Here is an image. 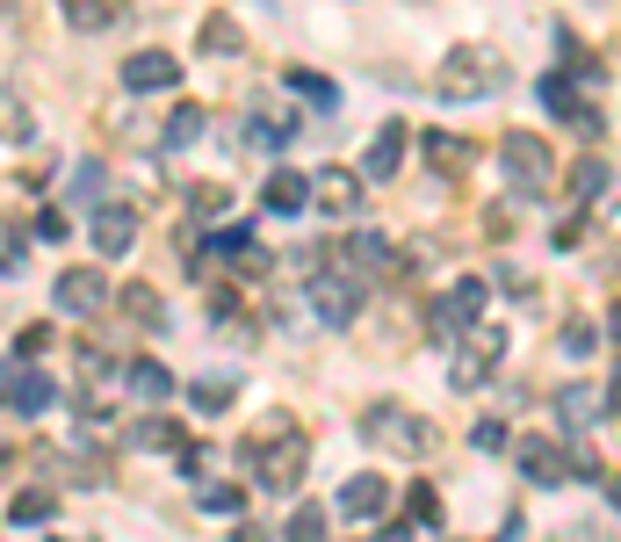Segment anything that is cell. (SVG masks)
I'll list each match as a JSON object with an SVG mask.
<instances>
[{
  "mask_svg": "<svg viewBox=\"0 0 621 542\" xmlns=\"http://www.w3.org/2000/svg\"><path fill=\"white\" fill-rule=\"evenodd\" d=\"M102 297H109V282L94 275V268H66V275H58V312L87 318V312H102Z\"/></svg>",
  "mask_w": 621,
  "mask_h": 542,
  "instance_id": "cell-1",
  "label": "cell"
},
{
  "mask_svg": "<svg viewBox=\"0 0 621 542\" xmlns=\"http://www.w3.org/2000/svg\"><path fill=\"white\" fill-rule=\"evenodd\" d=\"M8 398H15V413H44V405L58 398V384L44 376V369H15V384H8Z\"/></svg>",
  "mask_w": 621,
  "mask_h": 542,
  "instance_id": "cell-2",
  "label": "cell"
},
{
  "mask_svg": "<svg viewBox=\"0 0 621 542\" xmlns=\"http://www.w3.org/2000/svg\"><path fill=\"white\" fill-rule=\"evenodd\" d=\"M131 239H138V217L131 211H94V246H102V253H123Z\"/></svg>",
  "mask_w": 621,
  "mask_h": 542,
  "instance_id": "cell-3",
  "label": "cell"
},
{
  "mask_svg": "<svg viewBox=\"0 0 621 542\" xmlns=\"http://www.w3.org/2000/svg\"><path fill=\"white\" fill-rule=\"evenodd\" d=\"M123 80H131V88H167V80H173V58L167 52H138L131 66H123Z\"/></svg>",
  "mask_w": 621,
  "mask_h": 542,
  "instance_id": "cell-4",
  "label": "cell"
},
{
  "mask_svg": "<svg viewBox=\"0 0 621 542\" xmlns=\"http://www.w3.org/2000/svg\"><path fill=\"white\" fill-rule=\"evenodd\" d=\"M52 507H58L52 492H22L15 507H8V528H36V521H52Z\"/></svg>",
  "mask_w": 621,
  "mask_h": 542,
  "instance_id": "cell-5",
  "label": "cell"
},
{
  "mask_svg": "<svg viewBox=\"0 0 621 542\" xmlns=\"http://www.w3.org/2000/svg\"><path fill=\"white\" fill-rule=\"evenodd\" d=\"M58 8H66V15L80 22V30H102V22L116 15V0H58Z\"/></svg>",
  "mask_w": 621,
  "mask_h": 542,
  "instance_id": "cell-6",
  "label": "cell"
},
{
  "mask_svg": "<svg viewBox=\"0 0 621 542\" xmlns=\"http://www.w3.org/2000/svg\"><path fill=\"white\" fill-rule=\"evenodd\" d=\"M0 138H15V145L36 138V131H30V109H22L15 94H0Z\"/></svg>",
  "mask_w": 621,
  "mask_h": 542,
  "instance_id": "cell-7",
  "label": "cell"
},
{
  "mask_svg": "<svg viewBox=\"0 0 621 542\" xmlns=\"http://www.w3.org/2000/svg\"><path fill=\"white\" fill-rule=\"evenodd\" d=\"M131 391H138V398H167L173 376H167V369H153V362H138V369H131Z\"/></svg>",
  "mask_w": 621,
  "mask_h": 542,
  "instance_id": "cell-8",
  "label": "cell"
},
{
  "mask_svg": "<svg viewBox=\"0 0 621 542\" xmlns=\"http://www.w3.org/2000/svg\"><path fill=\"white\" fill-rule=\"evenodd\" d=\"M66 195L94 203V195H102V167H94V159H80V167H72V189H66Z\"/></svg>",
  "mask_w": 621,
  "mask_h": 542,
  "instance_id": "cell-9",
  "label": "cell"
},
{
  "mask_svg": "<svg viewBox=\"0 0 621 542\" xmlns=\"http://www.w3.org/2000/svg\"><path fill=\"white\" fill-rule=\"evenodd\" d=\"M268 203H275V211H296V203H304V181H290V174H282L275 189H268Z\"/></svg>",
  "mask_w": 621,
  "mask_h": 542,
  "instance_id": "cell-10",
  "label": "cell"
},
{
  "mask_svg": "<svg viewBox=\"0 0 621 542\" xmlns=\"http://www.w3.org/2000/svg\"><path fill=\"white\" fill-rule=\"evenodd\" d=\"M195 123H203V116H195V109H173V123H167V138H173V145H189V138H195Z\"/></svg>",
  "mask_w": 621,
  "mask_h": 542,
  "instance_id": "cell-11",
  "label": "cell"
},
{
  "mask_svg": "<svg viewBox=\"0 0 621 542\" xmlns=\"http://www.w3.org/2000/svg\"><path fill=\"white\" fill-rule=\"evenodd\" d=\"M0 268H8V275H15V268H22V239H15V232H8V225H0Z\"/></svg>",
  "mask_w": 621,
  "mask_h": 542,
  "instance_id": "cell-12",
  "label": "cell"
},
{
  "mask_svg": "<svg viewBox=\"0 0 621 542\" xmlns=\"http://www.w3.org/2000/svg\"><path fill=\"white\" fill-rule=\"evenodd\" d=\"M8 384H15V362H0V391H8Z\"/></svg>",
  "mask_w": 621,
  "mask_h": 542,
  "instance_id": "cell-13",
  "label": "cell"
}]
</instances>
